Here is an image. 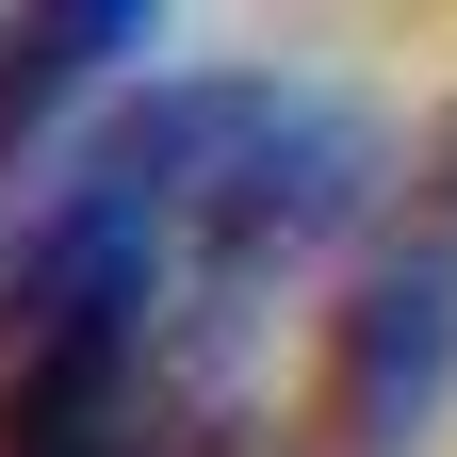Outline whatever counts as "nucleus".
<instances>
[{
    "instance_id": "1",
    "label": "nucleus",
    "mask_w": 457,
    "mask_h": 457,
    "mask_svg": "<svg viewBox=\"0 0 457 457\" xmlns=\"http://www.w3.org/2000/svg\"><path fill=\"white\" fill-rule=\"evenodd\" d=\"M457 409V163H425L409 212L360 245L327 311V457H425Z\"/></svg>"
},
{
    "instance_id": "2",
    "label": "nucleus",
    "mask_w": 457,
    "mask_h": 457,
    "mask_svg": "<svg viewBox=\"0 0 457 457\" xmlns=\"http://www.w3.org/2000/svg\"><path fill=\"white\" fill-rule=\"evenodd\" d=\"M0 457H228V360L180 311L0 343Z\"/></svg>"
},
{
    "instance_id": "3",
    "label": "nucleus",
    "mask_w": 457,
    "mask_h": 457,
    "mask_svg": "<svg viewBox=\"0 0 457 457\" xmlns=\"http://www.w3.org/2000/svg\"><path fill=\"white\" fill-rule=\"evenodd\" d=\"M147 33H163V0H0V163H33Z\"/></svg>"
}]
</instances>
